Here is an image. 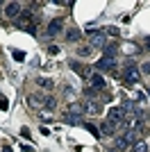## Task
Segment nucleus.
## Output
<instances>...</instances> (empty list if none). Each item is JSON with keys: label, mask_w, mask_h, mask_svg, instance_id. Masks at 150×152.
I'll return each mask as SVG.
<instances>
[{"label": "nucleus", "mask_w": 150, "mask_h": 152, "mask_svg": "<svg viewBox=\"0 0 150 152\" xmlns=\"http://www.w3.org/2000/svg\"><path fill=\"white\" fill-rule=\"evenodd\" d=\"M89 45H91V48H105L107 45V34L91 27V30H89Z\"/></svg>", "instance_id": "f257e3e1"}, {"label": "nucleus", "mask_w": 150, "mask_h": 152, "mask_svg": "<svg viewBox=\"0 0 150 152\" xmlns=\"http://www.w3.org/2000/svg\"><path fill=\"white\" fill-rule=\"evenodd\" d=\"M127 118V111H125V107H112L109 111H107V121L109 123H114V125L118 127L121 123Z\"/></svg>", "instance_id": "f03ea898"}, {"label": "nucleus", "mask_w": 150, "mask_h": 152, "mask_svg": "<svg viewBox=\"0 0 150 152\" xmlns=\"http://www.w3.org/2000/svg\"><path fill=\"white\" fill-rule=\"evenodd\" d=\"M125 82L127 84H137L141 82V70L137 68V64H127V68H125Z\"/></svg>", "instance_id": "7ed1b4c3"}, {"label": "nucleus", "mask_w": 150, "mask_h": 152, "mask_svg": "<svg viewBox=\"0 0 150 152\" xmlns=\"http://www.w3.org/2000/svg\"><path fill=\"white\" fill-rule=\"evenodd\" d=\"M68 66H71V70H75V73H77V75L82 77V80H89V77H91V66L77 64L75 59H71V61H68Z\"/></svg>", "instance_id": "20e7f679"}, {"label": "nucleus", "mask_w": 150, "mask_h": 152, "mask_svg": "<svg viewBox=\"0 0 150 152\" xmlns=\"http://www.w3.org/2000/svg\"><path fill=\"white\" fill-rule=\"evenodd\" d=\"M62 32H64V20L62 18H52V20H50V25H48V30H46V34L52 39V37H59Z\"/></svg>", "instance_id": "39448f33"}, {"label": "nucleus", "mask_w": 150, "mask_h": 152, "mask_svg": "<svg viewBox=\"0 0 150 152\" xmlns=\"http://www.w3.org/2000/svg\"><path fill=\"white\" fill-rule=\"evenodd\" d=\"M21 12H23L21 2H7V5H5V16H7V18H18Z\"/></svg>", "instance_id": "423d86ee"}, {"label": "nucleus", "mask_w": 150, "mask_h": 152, "mask_svg": "<svg viewBox=\"0 0 150 152\" xmlns=\"http://www.w3.org/2000/svg\"><path fill=\"white\" fill-rule=\"evenodd\" d=\"M114 66H116V59H114V57H107V55H102V57L96 61V68H98V70H112Z\"/></svg>", "instance_id": "0eeeda50"}, {"label": "nucleus", "mask_w": 150, "mask_h": 152, "mask_svg": "<svg viewBox=\"0 0 150 152\" xmlns=\"http://www.w3.org/2000/svg\"><path fill=\"white\" fill-rule=\"evenodd\" d=\"M87 82H89V89H105V77L100 73H91V77Z\"/></svg>", "instance_id": "6e6552de"}, {"label": "nucleus", "mask_w": 150, "mask_h": 152, "mask_svg": "<svg viewBox=\"0 0 150 152\" xmlns=\"http://www.w3.org/2000/svg\"><path fill=\"white\" fill-rule=\"evenodd\" d=\"M66 114H68V116H73V118H80V116L82 114H84V107H82V104H80V102H71V104H68V111H66Z\"/></svg>", "instance_id": "1a4fd4ad"}, {"label": "nucleus", "mask_w": 150, "mask_h": 152, "mask_svg": "<svg viewBox=\"0 0 150 152\" xmlns=\"http://www.w3.org/2000/svg\"><path fill=\"white\" fill-rule=\"evenodd\" d=\"M84 111H87L89 116H96V114H100V104L98 102H93V100H84Z\"/></svg>", "instance_id": "9d476101"}, {"label": "nucleus", "mask_w": 150, "mask_h": 152, "mask_svg": "<svg viewBox=\"0 0 150 152\" xmlns=\"http://www.w3.org/2000/svg\"><path fill=\"white\" fill-rule=\"evenodd\" d=\"M27 107L41 111L43 109V98H37V95H27Z\"/></svg>", "instance_id": "9b49d317"}, {"label": "nucleus", "mask_w": 150, "mask_h": 152, "mask_svg": "<svg viewBox=\"0 0 150 152\" xmlns=\"http://www.w3.org/2000/svg\"><path fill=\"white\" fill-rule=\"evenodd\" d=\"M100 132L105 134V136H112V134L116 132V125H114V123H109V121H105L102 125H100Z\"/></svg>", "instance_id": "f8f14e48"}, {"label": "nucleus", "mask_w": 150, "mask_h": 152, "mask_svg": "<svg viewBox=\"0 0 150 152\" xmlns=\"http://www.w3.org/2000/svg\"><path fill=\"white\" fill-rule=\"evenodd\" d=\"M114 148H116V150H127V148H130V143H127V139H125V134L114 139Z\"/></svg>", "instance_id": "ddd939ff"}, {"label": "nucleus", "mask_w": 150, "mask_h": 152, "mask_svg": "<svg viewBox=\"0 0 150 152\" xmlns=\"http://www.w3.org/2000/svg\"><path fill=\"white\" fill-rule=\"evenodd\" d=\"M150 148H148V143H146V141H141L139 139L137 143H134V145H132V152H148Z\"/></svg>", "instance_id": "4468645a"}, {"label": "nucleus", "mask_w": 150, "mask_h": 152, "mask_svg": "<svg viewBox=\"0 0 150 152\" xmlns=\"http://www.w3.org/2000/svg\"><path fill=\"white\" fill-rule=\"evenodd\" d=\"M91 52H93L91 45H80V48H77V57H89Z\"/></svg>", "instance_id": "2eb2a0df"}, {"label": "nucleus", "mask_w": 150, "mask_h": 152, "mask_svg": "<svg viewBox=\"0 0 150 152\" xmlns=\"http://www.w3.org/2000/svg\"><path fill=\"white\" fill-rule=\"evenodd\" d=\"M39 118L43 123H50L52 121V111H50V109H41V111H39Z\"/></svg>", "instance_id": "dca6fc26"}, {"label": "nucleus", "mask_w": 150, "mask_h": 152, "mask_svg": "<svg viewBox=\"0 0 150 152\" xmlns=\"http://www.w3.org/2000/svg\"><path fill=\"white\" fill-rule=\"evenodd\" d=\"M37 84H41L46 91H52V86H55V84H52V80H48V77H41V80H37Z\"/></svg>", "instance_id": "f3484780"}, {"label": "nucleus", "mask_w": 150, "mask_h": 152, "mask_svg": "<svg viewBox=\"0 0 150 152\" xmlns=\"http://www.w3.org/2000/svg\"><path fill=\"white\" fill-rule=\"evenodd\" d=\"M80 37H82V32L80 30H68V34H66V39H68V41H80Z\"/></svg>", "instance_id": "a211bd4d"}, {"label": "nucleus", "mask_w": 150, "mask_h": 152, "mask_svg": "<svg viewBox=\"0 0 150 152\" xmlns=\"http://www.w3.org/2000/svg\"><path fill=\"white\" fill-rule=\"evenodd\" d=\"M123 50H125V55H127V57H130V55H139V48H137V45H134V43H130V45H125Z\"/></svg>", "instance_id": "6ab92c4d"}, {"label": "nucleus", "mask_w": 150, "mask_h": 152, "mask_svg": "<svg viewBox=\"0 0 150 152\" xmlns=\"http://www.w3.org/2000/svg\"><path fill=\"white\" fill-rule=\"evenodd\" d=\"M114 52H116V43H112V45L107 43L105 45V55H107V57H114Z\"/></svg>", "instance_id": "aec40b11"}, {"label": "nucleus", "mask_w": 150, "mask_h": 152, "mask_svg": "<svg viewBox=\"0 0 150 152\" xmlns=\"http://www.w3.org/2000/svg\"><path fill=\"white\" fill-rule=\"evenodd\" d=\"M139 70H141V75H150V61H143Z\"/></svg>", "instance_id": "412c9836"}, {"label": "nucleus", "mask_w": 150, "mask_h": 152, "mask_svg": "<svg viewBox=\"0 0 150 152\" xmlns=\"http://www.w3.org/2000/svg\"><path fill=\"white\" fill-rule=\"evenodd\" d=\"M12 55H14V59H16V61H25V52H21V50H14Z\"/></svg>", "instance_id": "4be33fe9"}, {"label": "nucleus", "mask_w": 150, "mask_h": 152, "mask_svg": "<svg viewBox=\"0 0 150 152\" xmlns=\"http://www.w3.org/2000/svg\"><path fill=\"white\" fill-rule=\"evenodd\" d=\"M84 127H87V129H89V132H91V134H93V136H98V127H96V125H89V123H84Z\"/></svg>", "instance_id": "5701e85b"}, {"label": "nucleus", "mask_w": 150, "mask_h": 152, "mask_svg": "<svg viewBox=\"0 0 150 152\" xmlns=\"http://www.w3.org/2000/svg\"><path fill=\"white\" fill-rule=\"evenodd\" d=\"M0 109H2V111H5V109H9V102H7L5 95H0Z\"/></svg>", "instance_id": "b1692460"}, {"label": "nucleus", "mask_w": 150, "mask_h": 152, "mask_svg": "<svg viewBox=\"0 0 150 152\" xmlns=\"http://www.w3.org/2000/svg\"><path fill=\"white\" fill-rule=\"evenodd\" d=\"M105 34H112V37H118V27H107Z\"/></svg>", "instance_id": "393cba45"}, {"label": "nucleus", "mask_w": 150, "mask_h": 152, "mask_svg": "<svg viewBox=\"0 0 150 152\" xmlns=\"http://www.w3.org/2000/svg\"><path fill=\"white\" fill-rule=\"evenodd\" d=\"M50 55H59V45H50Z\"/></svg>", "instance_id": "a878e982"}, {"label": "nucleus", "mask_w": 150, "mask_h": 152, "mask_svg": "<svg viewBox=\"0 0 150 152\" xmlns=\"http://www.w3.org/2000/svg\"><path fill=\"white\" fill-rule=\"evenodd\" d=\"M146 48H150V37H148V39H146Z\"/></svg>", "instance_id": "bb28decb"}, {"label": "nucleus", "mask_w": 150, "mask_h": 152, "mask_svg": "<svg viewBox=\"0 0 150 152\" xmlns=\"http://www.w3.org/2000/svg\"><path fill=\"white\" fill-rule=\"evenodd\" d=\"M5 152H12V148H9V145H5Z\"/></svg>", "instance_id": "cd10ccee"}, {"label": "nucleus", "mask_w": 150, "mask_h": 152, "mask_svg": "<svg viewBox=\"0 0 150 152\" xmlns=\"http://www.w3.org/2000/svg\"><path fill=\"white\" fill-rule=\"evenodd\" d=\"M148 95H150V89H148Z\"/></svg>", "instance_id": "c85d7f7f"}]
</instances>
